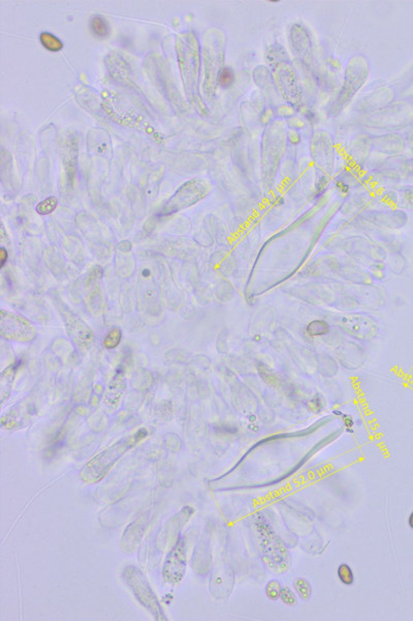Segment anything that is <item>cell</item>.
Wrapping results in <instances>:
<instances>
[{"label":"cell","instance_id":"obj_16","mask_svg":"<svg viewBox=\"0 0 413 621\" xmlns=\"http://www.w3.org/2000/svg\"><path fill=\"white\" fill-rule=\"evenodd\" d=\"M408 524H409L410 528H412V529H413V512H412V513L410 514V516H409V519H408Z\"/></svg>","mask_w":413,"mask_h":621},{"label":"cell","instance_id":"obj_14","mask_svg":"<svg viewBox=\"0 0 413 621\" xmlns=\"http://www.w3.org/2000/svg\"><path fill=\"white\" fill-rule=\"evenodd\" d=\"M280 598L282 599V602L289 606H294L297 603V598H296L295 593L291 591L288 587H284L281 589Z\"/></svg>","mask_w":413,"mask_h":621},{"label":"cell","instance_id":"obj_4","mask_svg":"<svg viewBox=\"0 0 413 621\" xmlns=\"http://www.w3.org/2000/svg\"><path fill=\"white\" fill-rule=\"evenodd\" d=\"M185 573V548L183 539L176 545L165 563V578L169 583H179Z\"/></svg>","mask_w":413,"mask_h":621},{"label":"cell","instance_id":"obj_7","mask_svg":"<svg viewBox=\"0 0 413 621\" xmlns=\"http://www.w3.org/2000/svg\"><path fill=\"white\" fill-rule=\"evenodd\" d=\"M329 330H330L329 324L326 321H322V320H315V321H312L307 326V334L311 337L324 336L328 334Z\"/></svg>","mask_w":413,"mask_h":621},{"label":"cell","instance_id":"obj_3","mask_svg":"<svg viewBox=\"0 0 413 621\" xmlns=\"http://www.w3.org/2000/svg\"><path fill=\"white\" fill-rule=\"evenodd\" d=\"M1 335L4 338L28 342L35 337V330L25 319L7 314V319L1 316Z\"/></svg>","mask_w":413,"mask_h":621},{"label":"cell","instance_id":"obj_6","mask_svg":"<svg viewBox=\"0 0 413 621\" xmlns=\"http://www.w3.org/2000/svg\"><path fill=\"white\" fill-rule=\"evenodd\" d=\"M40 42H42V44L44 45L46 49L53 52L59 51V50H61L63 47L62 42L60 41L58 37L48 32H44L40 34Z\"/></svg>","mask_w":413,"mask_h":621},{"label":"cell","instance_id":"obj_15","mask_svg":"<svg viewBox=\"0 0 413 621\" xmlns=\"http://www.w3.org/2000/svg\"><path fill=\"white\" fill-rule=\"evenodd\" d=\"M0 256H1V264H0V266L2 267L4 265V263L6 262L7 257H8V253H7V251L4 248H0Z\"/></svg>","mask_w":413,"mask_h":621},{"label":"cell","instance_id":"obj_9","mask_svg":"<svg viewBox=\"0 0 413 621\" xmlns=\"http://www.w3.org/2000/svg\"><path fill=\"white\" fill-rule=\"evenodd\" d=\"M294 587L298 594L305 600H308L311 596V586L305 579L298 578L294 581Z\"/></svg>","mask_w":413,"mask_h":621},{"label":"cell","instance_id":"obj_11","mask_svg":"<svg viewBox=\"0 0 413 621\" xmlns=\"http://www.w3.org/2000/svg\"><path fill=\"white\" fill-rule=\"evenodd\" d=\"M58 200L55 197H50L37 204L36 212L40 215H49L57 207Z\"/></svg>","mask_w":413,"mask_h":621},{"label":"cell","instance_id":"obj_13","mask_svg":"<svg viewBox=\"0 0 413 621\" xmlns=\"http://www.w3.org/2000/svg\"><path fill=\"white\" fill-rule=\"evenodd\" d=\"M234 72L229 67H224L219 75V84L223 88L229 87L234 82Z\"/></svg>","mask_w":413,"mask_h":621},{"label":"cell","instance_id":"obj_5","mask_svg":"<svg viewBox=\"0 0 413 621\" xmlns=\"http://www.w3.org/2000/svg\"><path fill=\"white\" fill-rule=\"evenodd\" d=\"M90 26H91L93 33L99 37H105L109 34V24L103 17L94 16L91 20Z\"/></svg>","mask_w":413,"mask_h":621},{"label":"cell","instance_id":"obj_8","mask_svg":"<svg viewBox=\"0 0 413 621\" xmlns=\"http://www.w3.org/2000/svg\"><path fill=\"white\" fill-rule=\"evenodd\" d=\"M337 574H338V578H339V580H340L341 582L343 583L344 585L350 586V585L354 584V581H355V575H354V572H352L351 567H350L348 564H346V563H342V564H340V565H339V567H338V572H337Z\"/></svg>","mask_w":413,"mask_h":621},{"label":"cell","instance_id":"obj_2","mask_svg":"<svg viewBox=\"0 0 413 621\" xmlns=\"http://www.w3.org/2000/svg\"><path fill=\"white\" fill-rule=\"evenodd\" d=\"M126 581L130 588L133 589L135 595L139 600V603H142L148 610L150 609L154 611L156 616H159L161 608L159 607L157 598L142 573H139L134 566H130V568L126 569Z\"/></svg>","mask_w":413,"mask_h":621},{"label":"cell","instance_id":"obj_12","mask_svg":"<svg viewBox=\"0 0 413 621\" xmlns=\"http://www.w3.org/2000/svg\"><path fill=\"white\" fill-rule=\"evenodd\" d=\"M281 589L282 587L277 580H271L266 587L267 596L271 600H277L280 597Z\"/></svg>","mask_w":413,"mask_h":621},{"label":"cell","instance_id":"obj_1","mask_svg":"<svg viewBox=\"0 0 413 621\" xmlns=\"http://www.w3.org/2000/svg\"><path fill=\"white\" fill-rule=\"evenodd\" d=\"M146 435L147 432L145 430H139L136 434L122 439L118 443H115L104 450L103 453L98 454L85 467L83 472L84 477L88 480H91V482H96V480L103 478L117 461L127 453L130 448L137 445L138 441L144 439Z\"/></svg>","mask_w":413,"mask_h":621},{"label":"cell","instance_id":"obj_10","mask_svg":"<svg viewBox=\"0 0 413 621\" xmlns=\"http://www.w3.org/2000/svg\"><path fill=\"white\" fill-rule=\"evenodd\" d=\"M121 338H122V332H121L120 328L115 327L105 338L104 346L107 349H114L119 345Z\"/></svg>","mask_w":413,"mask_h":621}]
</instances>
